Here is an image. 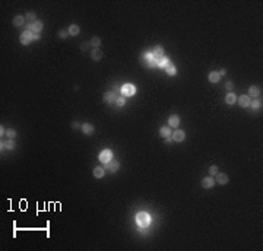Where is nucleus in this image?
Here are the masks:
<instances>
[{"instance_id": "nucleus-7", "label": "nucleus", "mask_w": 263, "mask_h": 251, "mask_svg": "<svg viewBox=\"0 0 263 251\" xmlns=\"http://www.w3.org/2000/svg\"><path fill=\"white\" fill-rule=\"evenodd\" d=\"M119 166H120V164L117 161H110V162H107V164H104V170L111 172V174H114V172H117Z\"/></svg>"}, {"instance_id": "nucleus-31", "label": "nucleus", "mask_w": 263, "mask_h": 251, "mask_svg": "<svg viewBox=\"0 0 263 251\" xmlns=\"http://www.w3.org/2000/svg\"><path fill=\"white\" fill-rule=\"evenodd\" d=\"M6 137H8V139H15V137H16V130H13V128L6 130Z\"/></svg>"}, {"instance_id": "nucleus-23", "label": "nucleus", "mask_w": 263, "mask_h": 251, "mask_svg": "<svg viewBox=\"0 0 263 251\" xmlns=\"http://www.w3.org/2000/svg\"><path fill=\"white\" fill-rule=\"evenodd\" d=\"M208 79H209L211 83H218V82L221 81V76H219V73L218 72H211L208 75Z\"/></svg>"}, {"instance_id": "nucleus-9", "label": "nucleus", "mask_w": 263, "mask_h": 251, "mask_svg": "<svg viewBox=\"0 0 263 251\" xmlns=\"http://www.w3.org/2000/svg\"><path fill=\"white\" fill-rule=\"evenodd\" d=\"M237 102H238V105H240V107H243V108H247V107H250L251 99H250V97H249V95H241V97H238Z\"/></svg>"}, {"instance_id": "nucleus-16", "label": "nucleus", "mask_w": 263, "mask_h": 251, "mask_svg": "<svg viewBox=\"0 0 263 251\" xmlns=\"http://www.w3.org/2000/svg\"><path fill=\"white\" fill-rule=\"evenodd\" d=\"M260 94H262V91H260L259 86H250L249 88V97H253V98H257V97H260Z\"/></svg>"}, {"instance_id": "nucleus-30", "label": "nucleus", "mask_w": 263, "mask_h": 251, "mask_svg": "<svg viewBox=\"0 0 263 251\" xmlns=\"http://www.w3.org/2000/svg\"><path fill=\"white\" fill-rule=\"evenodd\" d=\"M209 175H211V177H215V175L218 174V172H219V170H218V166L217 165H212V166H209Z\"/></svg>"}, {"instance_id": "nucleus-27", "label": "nucleus", "mask_w": 263, "mask_h": 251, "mask_svg": "<svg viewBox=\"0 0 263 251\" xmlns=\"http://www.w3.org/2000/svg\"><path fill=\"white\" fill-rule=\"evenodd\" d=\"M25 19H26V22H28V24H34L35 21H38L34 12H28V13H26V15H25Z\"/></svg>"}, {"instance_id": "nucleus-14", "label": "nucleus", "mask_w": 263, "mask_h": 251, "mask_svg": "<svg viewBox=\"0 0 263 251\" xmlns=\"http://www.w3.org/2000/svg\"><path fill=\"white\" fill-rule=\"evenodd\" d=\"M81 130L83 132V134H86V136H91V134H94V132H95V128H94V126L91 123H85L81 126Z\"/></svg>"}, {"instance_id": "nucleus-41", "label": "nucleus", "mask_w": 263, "mask_h": 251, "mask_svg": "<svg viewBox=\"0 0 263 251\" xmlns=\"http://www.w3.org/2000/svg\"><path fill=\"white\" fill-rule=\"evenodd\" d=\"M171 142H173V137H165V143H171Z\"/></svg>"}, {"instance_id": "nucleus-11", "label": "nucleus", "mask_w": 263, "mask_h": 251, "mask_svg": "<svg viewBox=\"0 0 263 251\" xmlns=\"http://www.w3.org/2000/svg\"><path fill=\"white\" fill-rule=\"evenodd\" d=\"M0 148H2V150H3V149H6V150H12V149H15V142H13V139L2 140V143H0Z\"/></svg>"}, {"instance_id": "nucleus-10", "label": "nucleus", "mask_w": 263, "mask_h": 251, "mask_svg": "<svg viewBox=\"0 0 263 251\" xmlns=\"http://www.w3.org/2000/svg\"><path fill=\"white\" fill-rule=\"evenodd\" d=\"M171 137H173V140L174 142H183L184 139H186V132L184 130H175L173 134H171Z\"/></svg>"}, {"instance_id": "nucleus-38", "label": "nucleus", "mask_w": 263, "mask_h": 251, "mask_svg": "<svg viewBox=\"0 0 263 251\" xmlns=\"http://www.w3.org/2000/svg\"><path fill=\"white\" fill-rule=\"evenodd\" d=\"M218 73H219V76H225L227 75V69H221Z\"/></svg>"}, {"instance_id": "nucleus-37", "label": "nucleus", "mask_w": 263, "mask_h": 251, "mask_svg": "<svg viewBox=\"0 0 263 251\" xmlns=\"http://www.w3.org/2000/svg\"><path fill=\"white\" fill-rule=\"evenodd\" d=\"M72 128H81V124L78 123V121H73V123H72Z\"/></svg>"}, {"instance_id": "nucleus-6", "label": "nucleus", "mask_w": 263, "mask_h": 251, "mask_svg": "<svg viewBox=\"0 0 263 251\" xmlns=\"http://www.w3.org/2000/svg\"><path fill=\"white\" fill-rule=\"evenodd\" d=\"M121 94H123V97H133L136 94V88L132 83H124L121 86Z\"/></svg>"}, {"instance_id": "nucleus-39", "label": "nucleus", "mask_w": 263, "mask_h": 251, "mask_svg": "<svg viewBox=\"0 0 263 251\" xmlns=\"http://www.w3.org/2000/svg\"><path fill=\"white\" fill-rule=\"evenodd\" d=\"M0 134H2V137H3V134H6V130L3 128V126L0 127Z\"/></svg>"}, {"instance_id": "nucleus-36", "label": "nucleus", "mask_w": 263, "mask_h": 251, "mask_svg": "<svg viewBox=\"0 0 263 251\" xmlns=\"http://www.w3.org/2000/svg\"><path fill=\"white\" fill-rule=\"evenodd\" d=\"M113 92H114V94H120V92H121V88H120L119 85H114V88H113Z\"/></svg>"}, {"instance_id": "nucleus-26", "label": "nucleus", "mask_w": 263, "mask_h": 251, "mask_svg": "<svg viewBox=\"0 0 263 251\" xmlns=\"http://www.w3.org/2000/svg\"><path fill=\"white\" fill-rule=\"evenodd\" d=\"M165 72H167V75H170V76H175V73H177V67H175L173 63H170L165 67Z\"/></svg>"}, {"instance_id": "nucleus-25", "label": "nucleus", "mask_w": 263, "mask_h": 251, "mask_svg": "<svg viewBox=\"0 0 263 251\" xmlns=\"http://www.w3.org/2000/svg\"><path fill=\"white\" fill-rule=\"evenodd\" d=\"M26 22L25 16H22V15H18V16H15V19H13V25L15 26H22Z\"/></svg>"}, {"instance_id": "nucleus-13", "label": "nucleus", "mask_w": 263, "mask_h": 251, "mask_svg": "<svg viewBox=\"0 0 263 251\" xmlns=\"http://www.w3.org/2000/svg\"><path fill=\"white\" fill-rule=\"evenodd\" d=\"M215 184L217 183H215L213 177H211V175H209V177H205V178L202 180V187L203 188H212Z\"/></svg>"}, {"instance_id": "nucleus-35", "label": "nucleus", "mask_w": 263, "mask_h": 251, "mask_svg": "<svg viewBox=\"0 0 263 251\" xmlns=\"http://www.w3.org/2000/svg\"><path fill=\"white\" fill-rule=\"evenodd\" d=\"M89 45H91V43H82L81 50H82V51H86V50L89 48Z\"/></svg>"}, {"instance_id": "nucleus-22", "label": "nucleus", "mask_w": 263, "mask_h": 251, "mask_svg": "<svg viewBox=\"0 0 263 251\" xmlns=\"http://www.w3.org/2000/svg\"><path fill=\"white\" fill-rule=\"evenodd\" d=\"M159 134H161L164 139H165V137H170L171 134H173L171 127H170V126H164V127H161V128H159Z\"/></svg>"}, {"instance_id": "nucleus-17", "label": "nucleus", "mask_w": 263, "mask_h": 251, "mask_svg": "<svg viewBox=\"0 0 263 251\" xmlns=\"http://www.w3.org/2000/svg\"><path fill=\"white\" fill-rule=\"evenodd\" d=\"M102 51L99 50V48H94L92 51H91V59L94 60V61H99V60L102 59Z\"/></svg>"}, {"instance_id": "nucleus-19", "label": "nucleus", "mask_w": 263, "mask_h": 251, "mask_svg": "<svg viewBox=\"0 0 263 251\" xmlns=\"http://www.w3.org/2000/svg\"><path fill=\"white\" fill-rule=\"evenodd\" d=\"M92 174L95 178H102L105 175V170H104V166H97V168H94Z\"/></svg>"}, {"instance_id": "nucleus-8", "label": "nucleus", "mask_w": 263, "mask_h": 251, "mask_svg": "<svg viewBox=\"0 0 263 251\" xmlns=\"http://www.w3.org/2000/svg\"><path fill=\"white\" fill-rule=\"evenodd\" d=\"M102 99H104L105 104H114L115 99H117V94H114L113 91H107L104 97H102Z\"/></svg>"}, {"instance_id": "nucleus-21", "label": "nucleus", "mask_w": 263, "mask_h": 251, "mask_svg": "<svg viewBox=\"0 0 263 251\" xmlns=\"http://www.w3.org/2000/svg\"><path fill=\"white\" fill-rule=\"evenodd\" d=\"M168 126L170 127H178L180 126V117L178 115H171L168 118Z\"/></svg>"}, {"instance_id": "nucleus-15", "label": "nucleus", "mask_w": 263, "mask_h": 251, "mask_svg": "<svg viewBox=\"0 0 263 251\" xmlns=\"http://www.w3.org/2000/svg\"><path fill=\"white\" fill-rule=\"evenodd\" d=\"M152 55L155 57V60L164 57V55H165V53H164V47H162V45H155V48H153V51H152Z\"/></svg>"}, {"instance_id": "nucleus-3", "label": "nucleus", "mask_w": 263, "mask_h": 251, "mask_svg": "<svg viewBox=\"0 0 263 251\" xmlns=\"http://www.w3.org/2000/svg\"><path fill=\"white\" fill-rule=\"evenodd\" d=\"M19 41H21L22 45H28L30 43L34 41V32H31V31H24L19 37Z\"/></svg>"}, {"instance_id": "nucleus-29", "label": "nucleus", "mask_w": 263, "mask_h": 251, "mask_svg": "<svg viewBox=\"0 0 263 251\" xmlns=\"http://www.w3.org/2000/svg\"><path fill=\"white\" fill-rule=\"evenodd\" d=\"M89 43H91V45H92L94 48H99V45H101V38H99V37H94Z\"/></svg>"}, {"instance_id": "nucleus-18", "label": "nucleus", "mask_w": 263, "mask_h": 251, "mask_svg": "<svg viewBox=\"0 0 263 251\" xmlns=\"http://www.w3.org/2000/svg\"><path fill=\"white\" fill-rule=\"evenodd\" d=\"M168 64H170V59H168V57H165V55L157 60V67H159V69H165Z\"/></svg>"}, {"instance_id": "nucleus-24", "label": "nucleus", "mask_w": 263, "mask_h": 251, "mask_svg": "<svg viewBox=\"0 0 263 251\" xmlns=\"http://www.w3.org/2000/svg\"><path fill=\"white\" fill-rule=\"evenodd\" d=\"M225 102H227L228 105H233V104H235V102H237V97H235V94H234V92H228V94H227V97H225Z\"/></svg>"}, {"instance_id": "nucleus-33", "label": "nucleus", "mask_w": 263, "mask_h": 251, "mask_svg": "<svg viewBox=\"0 0 263 251\" xmlns=\"http://www.w3.org/2000/svg\"><path fill=\"white\" fill-rule=\"evenodd\" d=\"M59 37H60L62 39L67 38V37H69V32H67V31H59Z\"/></svg>"}, {"instance_id": "nucleus-1", "label": "nucleus", "mask_w": 263, "mask_h": 251, "mask_svg": "<svg viewBox=\"0 0 263 251\" xmlns=\"http://www.w3.org/2000/svg\"><path fill=\"white\" fill-rule=\"evenodd\" d=\"M136 223H137L140 228H146V226L151 223V216H149L146 212H139L136 215Z\"/></svg>"}, {"instance_id": "nucleus-4", "label": "nucleus", "mask_w": 263, "mask_h": 251, "mask_svg": "<svg viewBox=\"0 0 263 251\" xmlns=\"http://www.w3.org/2000/svg\"><path fill=\"white\" fill-rule=\"evenodd\" d=\"M98 159H99V162H101L102 165H104V164H107V162L113 161V150H110V149L101 150V153H99Z\"/></svg>"}, {"instance_id": "nucleus-2", "label": "nucleus", "mask_w": 263, "mask_h": 251, "mask_svg": "<svg viewBox=\"0 0 263 251\" xmlns=\"http://www.w3.org/2000/svg\"><path fill=\"white\" fill-rule=\"evenodd\" d=\"M44 28V24L43 21H35L34 24H26V31H31V32H34V34H40Z\"/></svg>"}, {"instance_id": "nucleus-34", "label": "nucleus", "mask_w": 263, "mask_h": 251, "mask_svg": "<svg viewBox=\"0 0 263 251\" xmlns=\"http://www.w3.org/2000/svg\"><path fill=\"white\" fill-rule=\"evenodd\" d=\"M225 88H227V89L228 91H233V88H234V83L231 81H228L227 82V83H225Z\"/></svg>"}, {"instance_id": "nucleus-28", "label": "nucleus", "mask_w": 263, "mask_h": 251, "mask_svg": "<svg viewBox=\"0 0 263 251\" xmlns=\"http://www.w3.org/2000/svg\"><path fill=\"white\" fill-rule=\"evenodd\" d=\"M250 107L253 108V110H262V99H255V101L250 102Z\"/></svg>"}, {"instance_id": "nucleus-32", "label": "nucleus", "mask_w": 263, "mask_h": 251, "mask_svg": "<svg viewBox=\"0 0 263 251\" xmlns=\"http://www.w3.org/2000/svg\"><path fill=\"white\" fill-rule=\"evenodd\" d=\"M115 105H117V107H124V105H126V99H124L123 97H117V99H115Z\"/></svg>"}, {"instance_id": "nucleus-20", "label": "nucleus", "mask_w": 263, "mask_h": 251, "mask_svg": "<svg viewBox=\"0 0 263 251\" xmlns=\"http://www.w3.org/2000/svg\"><path fill=\"white\" fill-rule=\"evenodd\" d=\"M67 32H69V35L76 37V35H79V32H81V28H79V25H76V24H72V25L69 26Z\"/></svg>"}, {"instance_id": "nucleus-40", "label": "nucleus", "mask_w": 263, "mask_h": 251, "mask_svg": "<svg viewBox=\"0 0 263 251\" xmlns=\"http://www.w3.org/2000/svg\"><path fill=\"white\" fill-rule=\"evenodd\" d=\"M40 38H41V35L40 34H34V41H38Z\"/></svg>"}, {"instance_id": "nucleus-12", "label": "nucleus", "mask_w": 263, "mask_h": 251, "mask_svg": "<svg viewBox=\"0 0 263 251\" xmlns=\"http://www.w3.org/2000/svg\"><path fill=\"white\" fill-rule=\"evenodd\" d=\"M215 177H217L215 183L219 184V186H225V184H228V181H229V178H228V175L227 174H221V172H218Z\"/></svg>"}, {"instance_id": "nucleus-5", "label": "nucleus", "mask_w": 263, "mask_h": 251, "mask_svg": "<svg viewBox=\"0 0 263 251\" xmlns=\"http://www.w3.org/2000/svg\"><path fill=\"white\" fill-rule=\"evenodd\" d=\"M142 61H143L149 69H152L157 66V60H155V57L152 55V53H145L143 57H142Z\"/></svg>"}]
</instances>
